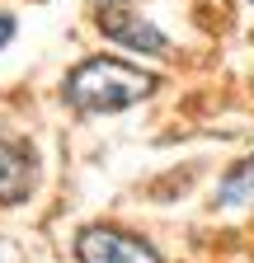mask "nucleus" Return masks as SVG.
I'll list each match as a JSON object with an SVG mask.
<instances>
[{
	"instance_id": "nucleus-1",
	"label": "nucleus",
	"mask_w": 254,
	"mask_h": 263,
	"mask_svg": "<svg viewBox=\"0 0 254 263\" xmlns=\"http://www.w3.org/2000/svg\"><path fill=\"white\" fill-rule=\"evenodd\" d=\"M61 94L80 113H122L155 94V76L122 57H85L76 71H66Z\"/></svg>"
},
{
	"instance_id": "nucleus-2",
	"label": "nucleus",
	"mask_w": 254,
	"mask_h": 263,
	"mask_svg": "<svg viewBox=\"0 0 254 263\" xmlns=\"http://www.w3.org/2000/svg\"><path fill=\"white\" fill-rule=\"evenodd\" d=\"M76 254L80 263H165L141 235L118 226H85L76 235Z\"/></svg>"
},
{
	"instance_id": "nucleus-3",
	"label": "nucleus",
	"mask_w": 254,
	"mask_h": 263,
	"mask_svg": "<svg viewBox=\"0 0 254 263\" xmlns=\"http://www.w3.org/2000/svg\"><path fill=\"white\" fill-rule=\"evenodd\" d=\"M99 33L113 38L118 47H132V52H155V57H170V38L151 19L141 14H127V10H104L99 19Z\"/></svg>"
},
{
	"instance_id": "nucleus-4",
	"label": "nucleus",
	"mask_w": 254,
	"mask_h": 263,
	"mask_svg": "<svg viewBox=\"0 0 254 263\" xmlns=\"http://www.w3.org/2000/svg\"><path fill=\"white\" fill-rule=\"evenodd\" d=\"M33 193V155L19 141H0V207H14Z\"/></svg>"
},
{
	"instance_id": "nucleus-5",
	"label": "nucleus",
	"mask_w": 254,
	"mask_h": 263,
	"mask_svg": "<svg viewBox=\"0 0 254 263\" xmlns=\"http://www.w3.org/2000/svg\"><path fill=\"white\" fill-rule=\"evenodd\" d=\"M249 193H254V160H240L235 170L221 179V188H216V207H240Z\"/></svg>"
},
{
	"instance_id": "nucleus-6",
	"label": "nucleus",
	"mask_w": 254,
	"mask_h": 263,
	"mask_svg": "<svg viewBox=\"0 0 254 263\" xmlns=\"http://www.w3.org/2000/svg\"><path fill=\"white\" fill-rule=\"evenodd\" d=\"M14 38V14H5V10H0V47H5Z\"/></svg>"
},
{
	"instance_id": "nucleus-7",
	"label": "nucleus",
	"mask_w": 254,
	"mask_h": 263,
	"mask_svg": "<svg viewBox=\"0 0 254 263\" xmlns=\"http://www.w3.org/2000/svg\"><path fill=\"white\" fill-rule=\"evenodd\" d=\"M99 10H122V0H94Z\"/></svg>"
},
{
	"instance_id": "nucleus-8",
	"label": "nucleus",
	"mask_w": 254,
	"mask_h": 263,
	"mask_svg": "<svg viewBox=\"0 0 254 263\" xmlns=\"http://www.w3.org/2000/svg\"><path fill=\"white\" fill-rule=\"evenodd\" d=\"M249 5H254V0H249Z\"/></svg>"
}]
</instances>
